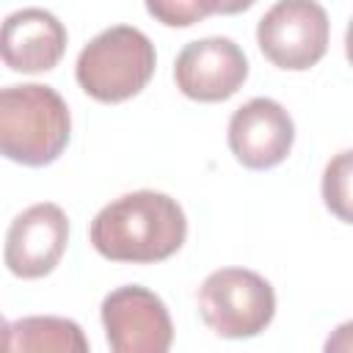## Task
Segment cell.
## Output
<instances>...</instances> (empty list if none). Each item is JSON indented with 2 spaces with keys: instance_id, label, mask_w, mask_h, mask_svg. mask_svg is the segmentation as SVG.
Instances as JSON below:
<instances>
[{
  "instance_id": "6da1fadb",
  "label": "cell",
  "mask_w": 353,
  "mask_h": 353,
  "mask_svg": "<svg viewBox=\"0 0 353 353\" xmlns=\"http://www.w3.org/2000/svg\"><path fill=\"white\" fill-rule=\"evenodd\" d=\"M185 237V210L160 190H132L113 199L94 215L88 229L99 256L132 265H154L174 256Z\"/></svg>"
},
{
  "instance_id": "7a4b0ae2",
  "label": "cell",
  "mask_w": 353,
  "mask_h": 353,
  "mask_svg": "<svg viewBox=\"0 0 353 353\" xmlns=\"http://www.w3.org/2000/svg\"><path fill=\"white\" fill-rule=\"evenodd\" d=\"M72 116L66 99L41 83L0 91V152L28 168L50 165L69 143Z\"/></svg>"
},
{
  "instance_id": "3957f363",
  "label": "cell",
  "mask_w": 353,
  "mask_h": 353,
  "mask_svg": "<svg viewBox=\"0 0 353 353\" xmlns=\"http://www.w3.org/2000/svg\"><path fill=\"white\" fill-rule=\"evenodd\" d=\"M154 44L143 30L132 25H113L80 50L74 77L91 99L116 105L146 88L154 74Z\"/></svg>"
},
{
  "instance_id": "277c9868",
  "label": "cell",
  "mask_w": 353,
  "mask_h": 353,
  "mask_svg": "<svg viewBox=\"0 0 353 353\" xmlns=\"http://www.w3.org/2000/svg\"><path fill=\"white\" fill-rule=\"evenodd\" d=\"M199 314L223 339H251L276 314V292L265 276L248 268L212 270L199 287Z\"/></svg>"
},
{
  "instance_id": "5b68a950",
  "label": "cell",
  "mask_w": 353,
  "mask_h": 353,
  "mask_svg": "<svg viewBox=\"0 0 353 353\" xmlns=\"http://www.w3.org/2000/svg\"><path fill=\"white\" fill-rule=\"evenodd\" d=\"M331 22L317 0H279L256 25L262 55L287 72L312 69L328 50Z\"/></svg>"
},
{
  "instance_id": "8992f818",
  "label": "cell",
  "mask_w": 353,
  "mask_h": 353,
  "mask_svg": "<svg viewBox=\"0 0 353 353\" xmlns=\"http://www.w3.org/2000/svg\"><path fill=\"white\" fill-rule=\"evenodd\" d=\"M102 328L113 353H165L174 323L163 298L141 284H124L102 301Z\"/></svg>"
},
{
  "instance_id": "52a82bcc",
  "label": "cell",
  "mask_w": 353,
  "mask_h": 353,
  "mask_svg": "<svg viewBox=\"0 0 353 353\" xmlns=\"http://www.w3.org/2000/svg\"><path fill=\"white\" fill-rule=\"evenodd\" d=\"M248 77V58L226 36H207L185 44L174 61L176 88L193 102H223Z\"/></svg>"
},
{
  "instance_id": "ba28073f",
  "label": "cell",
  "mask_w": 353,
  "mask_h": 353,
  "mask_svg": "<svg viewBox=\"0 0 353 353\" xmlns=\"http://www.w3.org/2000/svg\"><path fill=\"white\" fill-rule=\"evenodd\" d=\"M226 141L240 165L251 171H268L287 160L295 141V124L281 102L270 97H254L232 113Z\"/></svg>"
},
{
  "instance_id": "9c48e42d",
  "label": "cell",
  "mask_w": 353,
  "mask_h": 353,
  "mask_svg": "<svg viewBox=\"0 0 353 353\" xmlns=\"http://www.w3.org/2000/svg\"><path fill=\"white\" fill-rule=\"evenodd\" d=\"M69 243V218L52 201L22 210L6 232V268L17 279H41L52 273Z\"/></svg>"
},
{
  "instance_id": "30bf717a",
  "label": "cell",
  "mask_w": 353,
  "mask_h": 353,
  "mask_svg": "<svg viewBox=\"0 0 353 353\" xmlns=\"http://www.w3.org/2000/svg\"><path fill=\"white\" fill-rule=\"evenodd\" d=\"M0 52L11 72H50L66 52V28L44 8H19L3 22Z\"/></svg>"
},
{
  "instance_id": "8fae6325",
  "label": "cell",
  "mask_w": 353,
  "mask_h": 353,
  "mask_svg": "<svg viewBox=\"0 0 353 353\" xmlns=\"http://www.w3.org/2000/svg\"><path fill=\"white\" fill-rule=\"evenodd\" d=\"M3 347L6 350H55V353H85L88 339L74 320L33 314L19 317L3 325Z\"/></svg>"
},
{
  "instance_id": "7c38bea8",
  "label": "cell",
  "mask_w": 353,
  "mask_h": 353,
  "mask_svg": "<svg viewBox=\"0 0 353 353\" xmlns=\"http://www.w3.org/2000/svg\"><path fill=\"white\" fill-rule=\"evenodd\" d=\"M323 201L334 218L353 223V149L336 152L323 168Z\"/></svg>"
},
{
  "instance_id": "4fadbf2b",
  "label": "cell",
  "mask_w": 353,
  "mask_h": 353,
  "mask_svg": "<svg viewBox=\"0 0 353 353\" xmlns=\"http://www.w3.org/2000/svg\"><path fill=\"white\" fill-rule=\"evenodd\" d=\"M146 11L165 28H190L218 14V0H143Z\"/></svg>"
},
{
  "instance_id": "5bb4252c",
  "label": "cell",
  "mask_w": 353,
  "mask_h": 353,
  "mask_svg": "<svg viewBox=\"0 0 353 353\" xmlns=\"http://www.w3.org/2000/svg\"><path fill=\"white\" fill-rule=\"evenodd\" d=\"M325 350L328 353H350L353 350V320H347L331 331V336L325 339Z\"/></svg>"
},
{
  "instance_id": "9a60e30c",
  "label": "cell",
  "mask_w": 353,
  "mask_h": 353,
  "mask_svg": "<svg viewBox=\"0 0 353 353\" xmlns=\"http://www.w3.org/2000/svg\"><path fill=\"white\" fill-rule=\"evenodd\" d=\"M256 0H218V14H240L245 8H251Z\"/></svg>"
},
{
  "instance_id": "2e32d148",
  "label": "cell",
  "mask_w": 353,
  "mask_h": 353,
  "mask_svg": "<svg viewBox=\"0 0 353 353\" xmlns=\"http://www.w3.org/2000/svg\"><path fill=\"white\" fill-rule=\"evenodd\" d=\"M345 55H347V61L353 66V19L347 22V30H345Z\"/></svg>"
}]
</instances>
